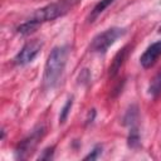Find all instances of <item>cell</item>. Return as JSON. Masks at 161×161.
I'll use <instances>...</instances> for the list:
<instances>
[{
  "label": "cell",
  "mask_w": 161,
  "mask_h": 161,
  "mask_svg": "<svg viewBox=\"0 0 161 161\" xmlns=\"http://www.w3.org/2000/svg\"><path fill=\"white\" fill-rule=\"evenodd\" d=\"M68 58V47H55L50 50L48 59L45 62L44 67V74H43V87L44 89H52L54 88L65 68Z\"/></svg>",
  "instance_id": "obj_1"
},
{
  "label": "cell",
  "mask_w": 161,
  "mask_h": 161,
  "mask_svg": "<svg viewBox=\"0 0 161 161\" xmlns=\"http://www.w3.org/2000/svg\"><path fill=\"white\" fill-rule=\"evenodd\" d=\"M126 34V30L123 28H117V26H113V28H109V29H106L104 31L97 34L92 42H91V50L94 52V53H106L108 50V48L111 45H113L116 43V40L121 36H123Z\"/></svg>",
  "instance_id": "obj_2"
},
{
  "label": "cell",
  "mask_w": 161,
  "mask_h": 161,
  "mask_svg": "<svg viewBox=\"0 0 161 161\" xmlns=\"http://www.w3.org/2000/svg\"><path fill=\"white\" fill-rule=\"evenodd\" d=\"M43 48V43L38 39L29 40L24 44V47L19 50V53L15 55L14 62L16 65H26L30 62L34 60V58L40 53V49Z\"/></svg>",
  "instance_id": "obj_3"
},
{
  "label": "cell",
  "mask_w": 161,
  "mask_h": 161,
  "mask_svg": "<svg viewBox=\"0 0 161 161\" xmlns=\"http://www.w3.org/2000/svg\"><path fill=\"white\" fill-rule=\"evenodd\" d=\"M67 13V8L63 6L62 4H57V3H53V4H48L40 9H38L33 15H31V19L36 20L38 23H44V21H50V20H54L62 15H64Z\"/></svg>",
  "instance_id": "obj_4"
},
{
  "label": "cell",
  "mask_w": 161,
  "mask_h": 161,
  "mask_svg": "<svg viewBox=\"0 0 161 161\" xmlns=\"http://www.w3.org/2000/svg\"><path fill=\"white\" fill-rule=\"evenodd\" d=\"M43 133H44V128L40 127V128L35 130L34 132H31V135H29L26 138L20 141L18 147H16V151H15L16 157L18 158H25L26 155L34 150V147L36 146V143H38L39 138L43 136Z\"/></svg>",
  "instance_id": "obj_5"
},
{
  "label": "cell",
  "mask_w": 161,
  "mask_h": 161,
  "mask_svg": "<svg viewBox=\"0 0 161 161\" xmlns=\"http://www.w3.org/2000/svg\"><path fill=\"white\" fill-rule=\"evenodd\" d=\"M160 55H161V40H157L147 47V49L140 57V63L145 69H148L155 65Z\"/></svg>",
  "instance_id": "obj_6"
},
{
  "label": "cell",
  "mask_w": 161,
  "mask_h": 161,
  "mask_svg": "<svg viewBox=\"0 0 161 161\" xmlns=\"http://www.w3.org/2000/svg\"><path fill=\"white\" fill-rule=\"evenodd\" d=\"M128 49V47H125V48H122L116 55H114V58H113V60H112V63H111V65H109V69H108V74H109V77H114L117 73H118V70L121 69V67H122V64H123V62H125V59H126V55H127V50Z\"/></svg>",
  "instance_id": "obj_7"
},
{
  "label": "cell",
  "mask_w": 161,
  "mask_h": 161,
  "mask_svg": "<svg viewBox=\"0 0 161 161\" xmlns=\"http://www.w3.org/2000/svg\"><path fill=\"white\" fill-rule=\"evenodd\" d=\"M40 26V23H38L36 20L34 19H28L26 21H24L23 24H20L18 28H16V31L20 34V35H30L31 33H34L38 28Z\"/></svg>",
  "instance_id": "obj_8"
},
{
  "label": "cell",
  "mask_w": 161,
  "mask_h": 161,
  "mask_svg": "<svg viewBox=\"0 0 161 161\" xmlns=\"http://www.w3.org/2000/svg\"><path fill=\"white\" fill-rule=\"evenodd\" d=\"M160 93H161V69L153 75L148 86V94H151L152 97H156Z\"/></svg>",
  "instance_id": "obj_9"
},
{
  "label": "cell",
  "mask_w": 161,
  "mask_h": 161,
  "mask_svg": "<svg viewBox=\"0 0 161 161\" xmlns=\"http://www.w3.org/2000/svg\"><path fill=\"white\" fill-rule=\"evenodd\" d=\"M113 1H114V0H101V1H98V3L94 5V8L92 9V11H91L89 21H91V23L94 21V19H96L101 13H103Z\"/></svg>",
  "instance_id": "obj_10"
},
{
  "label": "cell",
  "mask_w": 161,
  "mask_h": 161,
  "mask_svg": "<svg viewBox=\"0 0 161 161\" xmlns=\"http://www.w3.org/2000/svg\"><path fill=\"white\" fill-rule=\"evenodd\" d=\"M127 143L128 147L131 148H137L140 146V133H138V127L137 125L130 126V132L127 137Z\"/></svg>",
  "instance_id": "obj_11"
},
{
  "label": "cell",
  "mask_w": 161,
  "mask_h": 161,
  "mask_svg": "<svg viewBox=\"0 0 161 161\" xmlns=\"http://www.w3.org/2000/svg\"><path fill=\"white\" fill-rule=\"evenodd\" d=\"M72 106H73V97H69V98L67 99L65 104L63 106V108L60 109V114H59V123H60V125H63V123L67 121Z\"/></svg>",
  "instance_id": "obj_12"
},
{
  "label": "cell",
  "mask_w": 161,
  "mask_h": 161,
  "mask_svg": "<svg viewBox=\"0 0 161 161\" xmlns=\"http://www.w3.org/2000/svg\"><path fill=\"white\" fill-rule=\"evenodd\" d=\"M102 153V146H99V145H97L86 157H84V160H97L98 157H99V155Z\"/></svg>",
  "instance_id": "obj_13"
},
{
  "label": "cell",
  "mask_w": 161,
  "mask_h": 161,
  "mask_svg": "<svg viewBox=\"0 0 161 161\" xmlns=\"http://www.w3.org/2000/svg\"><path fill=\"white\" fill-rule=\"evenodd\" d=\"M53 155H54V146H49L42 152V155H39L38 160H52Z\"/></svg>",
  "instance_id": "obj_14"
},
{
  "label": "cell",
  "mask_w": 161,
  "mask_h": 161,
  "mask_svg": "<svg viewBox=\"0 0 161 161\" xmlns=\"http://www.w3.org/2000/svg\"><path fill=\"white\" fill-rule=\"evenodd\" d=\"M158 31H160V33H161V26H160V30H158Z\"/></svg>",
  "instance_id": "obj_15"
}]
</instances>
